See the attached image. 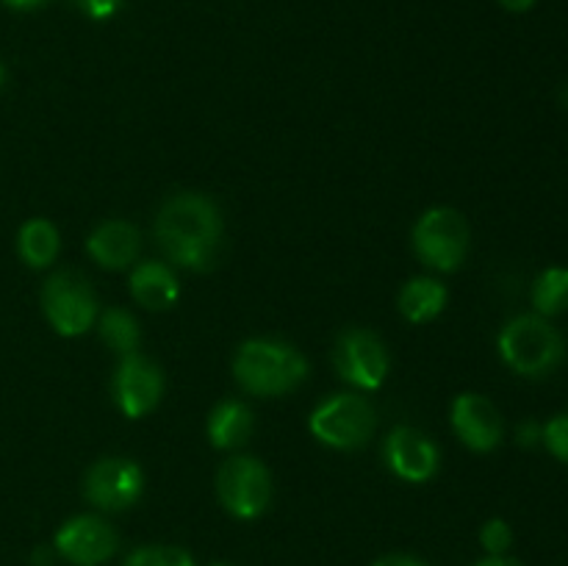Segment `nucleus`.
Here are the masks:
<instances>
[{
	"mask_svg": "<svg viewBox=\"0 0 568 566\" xmlns=\"http://www.w3.org/2000/svg\"><path fill=\"white\" fill-rule=\"evenodd\" d=\"M453 431L475 453H491L503 444L505 422L497 405L477 392H464L453 400Z\"/></svg>",
	"mask_w": 568,
	"mask_h": 566,
	"instance_id": "nucleus-13",
	"label": "nucleus"
},
{
	"mask_svg": "<svg viewBox=\"0 0 568 566\" xmlns=\"http://www.w3.org/2000/svg\"><path fill=\"white\" fill-rule=\"evenodd\" d=\"M372 566H430V564L422 558H416V555L392 553V555H383V558H377Z\"/></svg>",
	"mask_w": 568,
	"mask_h": 566,
	"instance_id": "nucleus-26",
	"label": "nucleus"
},
{
	"mask_svg": "<svg viewBox=\"0 0 568 566\" xmlns=\"http://www.w3.org/2000/svg\"><path fill=\"white\" fill-rule=\"evenodd\" d=\"M333 364H336L338 377L358 392H377L392 370V358H388L383 338L366 327H349L338 336Z\"/></svg>",
	"mask_w": 568,
	"mask_h": 566,
	"instance_id": "nucleus-8",
	"label": "nucleus"
},
{
	"mask_svg": "<svg viewBox=\"0 0 568 566\" xmlns=\"http://www.w3.org/2000/svg\"><path fill=\"white\" fill-rule=\"evenodd\" d=\"M216 494L227 514L253 522L270 508L272 475L253 455H233L216 472Z\"/></svg>",
	"mask_w": 568,
	"mask_h": 566,
	"instance_id": "nucleus-7",
	"label": "nucleus"
},
{
	"mask_svg": "<svg viewBox=\"0 0 568 566\" xmlns=\"http://www.w3.org/2000/svg\"><path fill=\"white\" fill-rule=\"evenodd\" d=\"M3 6H9V9L14 11H33V9H42L48 0H0Z\"/></svg>",
	"mask_w": 568,
	"mask_h": 566,
	"instance_id": "nucleus-28",
	"label": "nucleus"
},
{
	"mask_svg": "<svg viewBox=\"0 0 568 566\" xmlns=\"http://www.w3.org/2000/svg\"><path fill=\"white\" fill-rule=\"evenodd\" d=\"M414 250L427 270L455 272L469 253V225L449 205L427 209L414 225Z\"/></svg>",
	"mask_w": 568,
	"mask_h": 566,
	"instance_id": "nucleus-6",
	"label": "nucleus"
},
{
	"mask_svg": "<svg viewBox=\"0 0 568 566\" xmlns=\"http://www.w3.org/2000/svg\"><path fill=\"white\" fill-rule=\"evenodd\" d=\"M116 547H120L116 530L94 514L72 516L55 530L53 538L55 555L72 566H103L105 560L114 558Z\"/></svg>",
	"mask_w": 568,
	"mask_h": 566,
	"instance_id": "nucleus-10",
	"label": "nucleus"
},
{
	"mask_svg": "<svg viewBox=\"0 0 568 566\" xmlns=\"http://www.w3.org/2000/svg\"><path fill=\"white\" fill-rule=\"evenodd\" d=\"M560 100H564V105L568 109V83H566L564 89H560Z\"/></svg>",
	"mask_w": 568,
	"mask_h": 566,
	"instance_id": "nucleus-32",
	"label": "nucleus"
},
{
	"mask_svg": "<svg viewBox=\"0 0 568 566\" xmlns=\"http://www.w3.org/2000/svg\"><path fill=\"white\" fill-rule=\"evenodd\" d=\"M155 242L166 261L181 270H214L225 242L220 209L200 192L172 194L155 216Z\"/></svg>",
	"mask_w": 568,
	"mask_h": 566,
	"instance_id": "nucleus-1",
	"label": "nucleus"
},
{
	"mask_svg": "<svg viewBox=\"0 0 568 566\" xmlns=\"http://www.w3.org/2000/svg\"><path fill=\"white\" fill-rule=\"evenodd\" d=\"M144 492V472L131 458H100L83 477V497L105 514L128 511Z\"/></svg>",
	"mask_w": 568,
	"mask_h": 566,
	"instance_id": "nucleus-9",
	"label": "nucleus"
},
{
	"mask_svg": "<svg viewBox=\"0 0 568 566\" xmlns=\"http://www.w3.org/2000/svg\"><path fill=\"white\" fill-rule=\"evenodd\" d=\"M233 377L255 397H281L308 377V361L281 338H247L233 358Z\"/></svg>",
	"mask_w": 568,
	"mask_h": 566,
	"instance_id": "nucleus-2",
	"label": "nucleus"
},
{
	"mask_svg": "<svg viewBox=\"0 0 568 566\" xmlns=\"http://www.w3.org/2000/svg\"><path fill=\"white\" fill-rule=\"evenodd\" d=\"M6 87V67H3V61H0V89Z\"/></svg>",
	"mask_w": 568,
	"mask_h": 566,
	"instance_id": "nucleus-31",
	"label": "nucleus"
},
{
	"mask_svg": "<svg viewBox=\"0 0 568 566\" xmlns=\"http://www.w3.org/2000/svg\"><path fill=\"white\" fill-rule=\"evenodd\" d=\"M122 566H194V558L183 547L150 544V547L133 549Z\"/></svg>",
	"mask_w": 568,
	"mask_h": 566,
	"instance_id": "nucleus-21",
	"label": "nucleus"
},
{
	"mask_svg": "<svg viewBox=\"0 0 568 566\" xmlns=\"http://www.w3.org/2000/svg\"><path fill=\"white\" fill-rule=\"evenodd\" d=\"M541 444L549 449L552 458H558L560 464H568V411H560V414H555L544 425Z\"/></svg>",
	"mask_w": 568,
	"mask_h": 566,
	"instance_id": "nucleus-22",
	"label": "nucleus"
},
{
	"mask_svg": "<svg viewBox=\"0 0 568 566\" xmlns=\"http://www.w3.org/2000/svg\"><path fill=\"white\" fill-rule=\"evenodd\" d=\"M499 6H503L505 11H514V14H525V11H530L532 6L538 3V0H497Z\"/></svg>",
	"mask_w": 568,
	"mask_h": 566,
	"instance_id": "nucleus-27",
	"label": "nucleus"
},
{
	"mask_svg": "<svg viewBox=\"0 0 568 566\" xmlns=\"http://www.w3.org/2000/svg\"><path fill=\"white\" fill-rule=\"evenodd\" d=\"M449 292L444 283L436 277H410L399 292V314L410 322V325H427L436 320L444 309H447Z\"/></svg>",
	"mask_w": 568,
	"mask_h": 566,
	"instance_id": "nucleus-17",
	"label": "nucleus"
},
{
	"mask_svg": "<svg viewBox=\"0 0 568 566\" xmlns=\"http://www.w3.org/2000/svg\"><path fill=\"white\" fill-rule=\"evenodd\" d=\"M480 544L488 555H505L514 544V527L499 519V516H494L480 527Z\"/></svg>",
	"mask_w": 568,
	"mask_h": 566,
	"instance_id": "nucleus-23",
	"label": "nucleus"
},
{
	"mask_svg": "<svg viewBox=\"0 0 568 566\" xmlns=\"http://www.w3.org/2000/svg\"><path fill=\"white\" fill-rule=\"evenodd\" d=\"M133 300L150 311H166L181 297V281L164 261H142L128 277Z\"/></svg>",
	"mask_w": 568,
	"mask_h": 566,
	"instance_id": "nucleus-15",
	"label": "nucleus"
},
{
	"mask_svg": "<svg viewBox=\"0 0 568 566\" xmlns=\"http://www.w3.org/2000/svg\"><path fill=\"white\" fill-rule=\"evenodd\" d=\"M42 311L59 336L75 338L94 327L100 316V303L92 283L81 272L61 270L44 281Z\"/></svg>",
	"mask_w": 568,
	"mask_h": 566,
	"instance_id": "nucleus-4",
	"label": "nucleus"
},
{
	"mask_svg": "<svg viewBox=\"0 0 568 566\" xmlns=\"http://www.w3.org/2000/svg\"><path fill=\"white\" fill-rule=\"evenodd\" d=\"M98 331L100 338L120 355L136 353L139 342H142V331H139L136 316L128 314L125 309H105L103 314L98 316Z\"/></svg>",
	"mask_w": 568,
	"mask_h": 566,
	"instance_id": "nucleus-20",
	"label": "nucleus"
},
{
	"mask_svg": "<svg viewBox=\"0 0 568 566\" xmlns=\"http://www.w3.org/2000/svg\"><path fill=\"white\" fill-rule=\"evenodd\" d=\"M17 250H20V259L31 270H48L61 253L59 228L50 220H42V216L28 220L17 233Z\"/></svg>",
	"mask_w": 568,
	"mask_h": 566,
	"instance_id": "nucleus-18",
	"label": "nucleus"
},
{
	"mask_svg": "<svg viewBox=\"0 0 568 566\" xmlns=\"http://www.w3.org/2000/svg\"><path fill=\"white\" fill-rule=\"evenodd\" d=\"M214 566H231V564H214Z\"/></svg>",
	"mask_w": 568,
	"mask_h": 566,
	"instance_id": "nucleus-33",
	"label": "nucleus"
},
{
	"mask_svg": "<svg viewBox=\"0 0 568 566\" xmlns=\"http://www.w3.org/2000/svg\"><path fill=\"white\" fill-rule=\"evenodd\" d=\"M164 394V372L148 355H122L114 372V403L128 420H142Z\"/></svg>",
	"mask_w": 568,
	"mask_h": 566,
	"instance_id": "nucleus-11",
	"label": "nucleus"
},
{
	"mask_svg": "<svg viewBox=\"0 0 568 566\" xmlns=\"http://www.w3.org/2000/svg\"><path fill=\"white\" fill-rule=\"evenodd\" d=\"M499 358L521 377H547L566 361V338L538 314H519L499 331Z\"/></svg>",
	"mask_w": 568,
	"mask_h": 566,
	"instance_id": "nucleus-3",
	"label": "nucleus"
},
{
	"mask_svg": "<svg viewBox=\"0 0 568 566\" xmlns=\"http://www.w3.org/2000/svg\"><path fill=\"white\" fill-rule=\"evenodd\" d=\"M122 3H125V0H75L78 9L94 22L111 20V17L122 9Z\"/></svg>",
	"mask_w": 568,
	"mask_h": 566,
	"instance_id": "nucleus-24",
	"label": "nucleus"
},
{
	"mask_svg": "<svg viewBox=\"0 0 568 566\" xmlns=\"http://www.w3.org/2000/svg\"><path fill=\"white\" fill-rule=\"evenodd\" d=\"M532 309L544 320L566 314L568 311V266H547L541 275L532 281Z\"/></svg>",
	"mask_w": 568,
	"mask_h": 566,
	"instance_id": "nucleus-19",
	"label": "nucleus"
},
{
	"mask_svg": "<svg viewBox=\"0 0 568 566\" xmlns=\"http://www.w3.org/2000/svg\"><path fill=\"white\" fill-rule=\"evenodd\" d=\"M253 411L247 408L239 400H222L214 411L209 414V425H205V433H209L211 447L216 449H239L242 444L250 442L253 436Z\"/></svg>",
	"mask_w": 568,
	"mask_h": 566,
	"instance_id": "nucleus-16",
	"label": "nucleus"
},
{
	"mask_svg": "<svg viewBox=\"0 0 568 566\" xmlns=\"http://www.w3.org/2000/svg\"><path fill=\"white\" fill-rule=\"evenodd\" d=\"M383 458L386 466L405 483H427L436 477L442 453L433 444L430 436L408 425L394 427L383 444Z\"/></svg>",
	"mask_w": 568,
	"mask_h": 566,
	"instance_id": "nucleus-12",
	"label": "nucleus"
},
{
	"mask_svg": "<svg viewBox=\"0 0 568 566\" xmlns=\"http://www.w3.org/2000/svg\"><path fill=\"white\" fill-rule=\"evenodd\" d=\"M311 433L333 449H358L375 433V408L364 394H333L311 411Z\"/></svg>",
	"mask_w": 568,
	"mask_h": 566,
	"instance_id": "nucleus-5",
	"label": "nucleus"
},
{
	"mask_svg": "<svg viewBox=\"0 0 568 566\" xmlns=\"http://www.w3.org/2000/svg\"><path fill=\"white\" fill-rule=\"evenodd\" d=\"M475 566H521L516 558H508V555H488V558L477 560Z\"/></svg>",
	"mask_w": 568,
	"mask_h": 566,
	"instance_id": "nucleus-29",
	"label": "nucleus"
},
{
	"mask_svg": "<svg viewBox=\"0 0 568 566\" xmlns=\"http://www.w3.org/2000/svg\"><path fill=\"white\" fill-rule=\"evenodd\" d=\"M139 250H142V233L125 220L100 222L87 239V253L103 270H128L136 264Z\"/></svg>",
	"mask_w": 568,
	"mask_h": 566,
	"instance_id": "nucleus-14",
	"label": "nucleus"
},
{
	"mask_svg": "<svg viewBox=\"0 0 568 566\" xmlns=\"http://www.w3.org/2000/svg\"><path fill=\"white\" fill-rule=\"evenodd\" d=\"M33 564H37V566H50V555H48V547H39L37 553H33Z\"/></svg>",
	"mask_w": 568,
	"mask_h": 566,
	"instance_id": "nucleus-30",
	"label": "nucleus"
},
{
	"mask_svg": "<svg viewBox=\"0 0 568 566\" xmlns=\"http://www.w3.org/2000/svg\"><path fill=\"white\" fill-rule=\"evenodd\" d=\"M544 438V425H538L536 420H527L519 425V444L521 447H536Z\"/></svg>",
	"mask_w": 568,
	"mask_h": 566,
	"instance_id": "nucleus-25",
	"label": "nucleus"
}]
</instances>
